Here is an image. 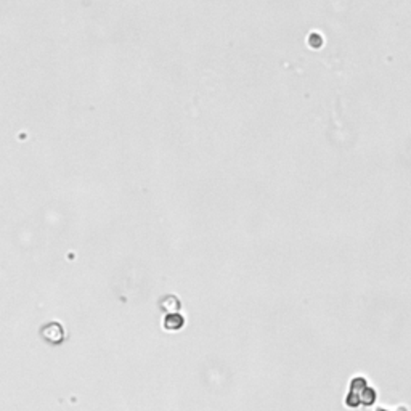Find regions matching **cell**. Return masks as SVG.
Instances as JSON below:
<instances>
[{
	"instance_id": "1",
	"label": "cell",
	"mask_w": 411,
	"mask_h": 411,
	"mask_svg": "<svg viewBox=\"0 0 411 411\" xmlns=\"http://www.w3.org/2000/svg\"><path fill=\"white\" fill-rule=\"evenodd\" d=\"M40 336L48 344H60L65 339V329L58 321H48L40 328Z\"/></svg>"
},
{
	"instance_id": "2",
	"label": "cell",
	"mask_w": 411,
	"mask_h": 411,
	"mask_svg": "<svg viewBox=\"0 0 411 411\" xmlns=\"http://www.w3.org/2000/svg\"><path fill=\"white\" fill-rule=\"evenodd\" d=\"M183 325H185L183 316L180 313H177V312H172L164 318V328L171 329V331H177V329L183 328Z\"/></svg>"
},
{
	"instance_id": "3",
	"label": "cell",
	"mask_w": 411,
	"mask_h": 411,
	"mask_svg": "<svg viewBox=\"0 0 411 411\" xmlns=\"http://www.w3.org/2000/svg\"><path fill=\"white\" fill-rule=\"evenodd\" d=\"M180 305H182V304H180V301H178V299H177L175 296H172V294L164 296V297L159 301V307L163 308V310H166V312H169V313L178 312V310H180Z\"/></svg>"
},
{
	"instance_id": "4",
	"label": "cell",
	"mask_w": 411,
	"mask_h": 411,
	"mask_svg": "<svg viewBox=\"0 0 411 411\" xmlns=\"http://www.w3.org/2000/svg\"><path fill=\"white\" fill-rule=\"evenodd\" d=\"M360 398H362V407H373L377 398V392L371 385H366L362 390V394H360Z\"/></svg>"
}]
</instances>
